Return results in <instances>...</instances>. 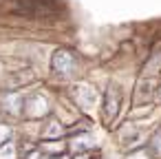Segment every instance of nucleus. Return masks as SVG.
I'll use <instances>...</instances> for the list:
<instances>
[{"label":"nucleus","mask_w":161,"mask_h":159,"mask_svg":"<svg viewBox=\"0 0 161 159\" xmlns=\"http://www.w3.org/2000/svg\"><path fill=\"white\" fill-rule=\"evenodd\" d=\"M51 69L60 75H71L77 71V58L69 49H58L51 58Z\"/></svg>","instance_id":"nucleus-1"},{"label":"nucleus","mask_w":161,"mask_h":159,"mask_svg":"<svg viewBox=\"0 0 161 159\" xmlns=\"http://www.w3.org/2000/svg\"><path fill=\"white\" fill-rule=\"evenodd\" d=\"M119 106H121V93L117 86H110L104 97V122H113L119 113Z\"/></svg>","instance_id":"nucleus-2"},{"label":"nucleus","mask_w":161,"mask_h":159,"mask_svg":"<svg viewBox=\"0 0 161 159\" xmlns=\"http://www.w3.org/2000/svg\"><path fill=\"white\" fill-rule=\"evenodd\" d=\"M73 97H75V102H77L82 108H93L95 102H97V93H95V88L88 86V84H77V86L73 88Z\"/></svg>","instance_id":"nucleus-3"},{"label":"nucleus","mask_w":161,"mask_h":159,"mask_svg":"<svg viewBox=\"0 0 161 159\" xmlns=\"http://www.w3.org/2000/svg\"><path fill=\"white\" fill-rule=\"evenodd\" d=\"M25 108H27V115H29V117H44V115L49 113V102H47L42 95H33V97L25 104Z\"/></svg>","instance_id":"nucleus-4"},{"label":"nucleus","mask_w":161,"mask_h":159,"mask_svg":"<svg viewBox=\"0 0 161 159\" xmlns=\"http://www.w3.org/2000/svg\"><path fill=\"white\" fill-rule=\"evenodd\" d=\"M95 144H93V139L88 137V135H82V137H75V139H71V150L73 152H84V150H88V148H93Z\"/></svg>","instance_id":"nucleus-5"},{"label":"nucleus","mask_w":161,"mask_h":159,"mask_svg":"<svg viewBox=\"0 0 161 159\" xmlns=\"http://www.w3.org/2000/svg\"><path fill=\"white\" fill-rule=\"evenodd\" d=\"M5 106H7V111L9 113H14V115H18L20 111H22V99H20V95H5Z\"/></svg>","instance_id":"nucleus-6"},{"label":"nucleus","mask_w":161,"mask_h":159,"mask_svg":"<svg viewBox=\"0 0 161 159\" xmlns=\"http://www.w3.org/2000/svg\"><path fill=\"white\" fill-rule=\"evenodd\" d=\"M62 133H64L62 124L53 119V122L47 126V130H44V137H47V139H58V137H62Z\"/></svg>","instance_id":"nucleus-7"},{"label":"nucleus","mask_w":161,"mask_h":159,"mask_svg":"<svg viewBox=\"0 0 161 159\" xmlns=\"http://www.w3.org/2000/svg\"><path fill=\"white\" fill-rule=\"evenodd\" d=\"M0 159H16V146L14 144H3L0 146Z\"/></svg>","instance_id":"nucleus-8"},{"label":"nucleus","mask_w":161,"mask_h":159,"mask_svg":"<svg viewBox=\"0 0 161 159\" xmlns=\"http://www.w3.org/2000/svg\"><path fill=\"white\" fill-rule=\"evenodd\" d=\"M150 150H152L154 155H159V157H161V128L152 135V139H150Z\"/></svg>","instance_id":"nucleus-9"},{"label":"nucleus","mask_w":161,"mask_h":159,"mask_svg":"<svg viewBox=\"0 0 161 159\" xmlns=\"http://www.w3.org/2000/svg\"><path fill=\"white\" fill-rule=\"evenodd\" d=\"M11 137V128L9 126H5V124H0V146L3 144H7V139Z\"/></svg>","instance_id":"nucleus-10"},{"label":"nucleus","mask_w":161,"mask_h":159,"mask_svg":"<svg viewBox=\"0 0 161 159\" xmlns=\"http://www.w3.org/2000/svg\"><path fill=\"white\" fill-rule=\"evenodd\" d=\"M27 159H38V152H31V155H29Z\"/></svg>","instance_id":"nucleus-11"},{"label":"nucleus","mask_w":161,"mask_h":159,"mask_svg":"<svg viewBox=\"0 0 161 159\" xmlns=\"http://www.w3.org/2000/svg\"><path fill=\"white\" fill-rule=\"evenodd\" d=\"M159 95H161V91H159Z\"/></svg>","instance_id":"nucleus-12"}]
</instances>
